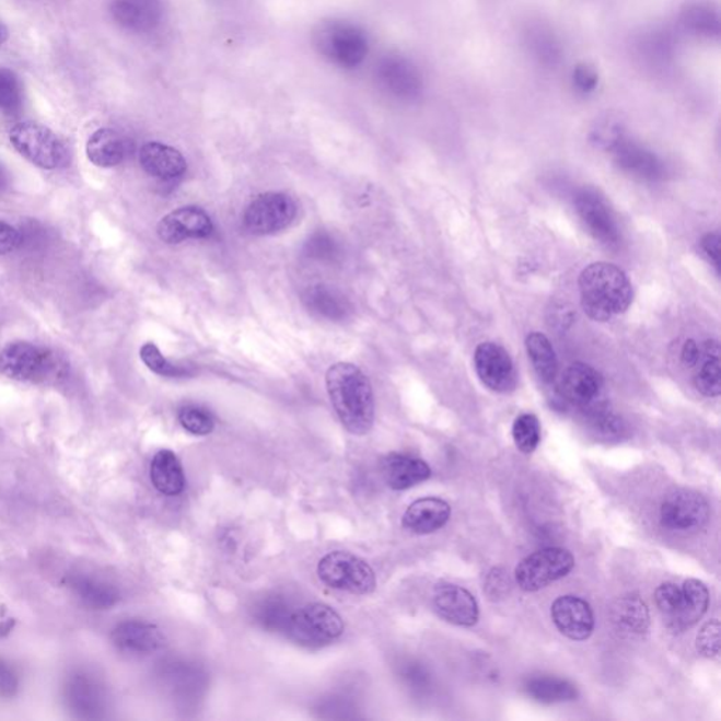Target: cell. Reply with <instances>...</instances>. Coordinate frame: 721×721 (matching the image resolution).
<instances>
[{"instance_id":"cell-25","label":"cell","mask_w":721,"mask_h":721,"mask_svg":"<svg viewBox=\"0 0 721 721\" xmlns=\"http://www.w3.org/2000/svg\"><path fill=\"white\" fill-rule=\"evenodd\" d=\"M382 475L391 489L406 490L429 479L431 469L423 460L405 454H389L382 461Z\"/></svg>"},{"instance_id":"cell-50","label":"cell","mask_w":721,"mask_h":721,"mask_svg":"<svg viewBox=\"0 0 721 721\" xmlns=\"http://www.w3.org/2000/svg\"><path fill=\"white\" fill-rule=\"evenodd\" d=\"M681 357L686 367H698L701 360V348L694 340L686 341Z\"/></svg>"},{"instance_id":"cell-14","label":"cell","mask_w":721,"mask_h":721,"mask_svg":"<svg viewBox=\"0 0 721 721\" xmlns=\"http://www.w3.org/2000/svg\"><path fill=\"white\" fill-rule=\"evenodd\" d=\"M603 377L595 368L575 362L563 372L559 389L568 404L588 411L603 405Z\"/></svg>"},{"instance_id":"cell-1","label":"cell","mask_w":721,"mask_h":721,"mask_svg":"<svg viewBox=\"0 0 721 721\" xmlns=\"http://www.w3.org/2000/svg\"><path fill=\"white\" fill-rule=\"evenodd\" d=\"M326 386L338 419L348 433L365 435L374 427V392L368 376L350 362L328 368Z\"/></svg>"},{"instance_id":"cell-32","label":"cell","mask_w":721,"mask_h":721,"mask_svg":"<svg viewBox=\"0 0 721 721\" xmlns=\"http://www.w3.org/2000/svg\"><path fill=\"white\" fill-rule=\"evenodd\" d=\"M720 350L716 341H708L701 347V360L698 374L695 376L696 389L701 395L718 397L721 391Z\"/></svg>"},{"instance_id":"cell-2","label":"cell","mask_w":721,"mask_h":721,"mask_svg":"<svg viewBox=\"0 0 721 721\" xmlns=\"http://www.w3.org/2000/svg\"><path fill=\"white\" fill-rule=\"evenodd\" d=\"M583 311L597 322L621 315L632 301V287L627 275L609 263H595L580 277Z\"/></svg>"},{"instance_id":"cell-6","label":"cell","mask_w":721,"mask_h":721,"mask_svg":"<svg viewBox=\"0 0 721 721\" xmlns=\"http://www.w3.org/2000/svg\"><path fill=\"white\" fill-rule=\"evenodd\" d=\"M9 139L32 164L44 170H56L68 163V151L63 142L47 127L24 121L14 126Z\"/></svg>"},{"instance_id":"cell-22","label":"cell","mask_w":721,"mask_h":721,"mask_svg":"<svg viewBox=\"0 0 721 721\" xmlns=\"http://www.w3.org/2000/svg\"><path fill=\"white\" fill-rule=\"evenodd\" d=\"M139 159L141 168L153 178L161 181L181 178L188 168L184 155L174 147L163 142H147L141 147Z\"/></svg>"},{"instance_id":"cell-23","label":"cell","mask_w":721,"mask_h":721,"mask_svg":"<svg viewBox=\"0 0 721 721\" xmlns=\"http://www.w3.org/2000/svg\"><path fill=\"white\" fill-rule=\"evenodd\" d=\"M307 311L326 321L342 322L350 317L351 302L345 293L330 284L317 283L309 287L302 296Z\"/></svg>"},{"instance_id":"cell-51","label":"cell","mask_w":721,"mask_h":721,"mask_svg":"<svg viewBox=\"0 0 721 721\" xmlns=\"http://www.w3.org/2000/svg\"><path fill=\"white\" fill-rule=\"evenodd\" d=\"M9 183H11V178H9L8 171L2 163H0V193H3V190L8 188Z\"/></svg>"},{"instance_id":"cell-31","label":"cell","mask_w":721,"mask_h":721,"mask_svg":"<svg viewBox=\"0 0 721 721\" xmlns=\"http://www.w3.org/2000/svg\"><path fill=\"white\" fill-rule=\"evenodd\" d=\"M682 24L698 36L718 38L720 36V14L713 4L691 2L681 14Z\"/></svg>"},{"instance_id":"cell-30","label":"cell","mask_w":721,"mask_h":721,"mask_svg":"<svg viewBox=\"0 0 721 721\" xmlns=\"http://www.w3.org/2000/svg\"><path fill=\"white\" fill-rule=\"evenodd\" d=\"M72 591L92 609H109L120 601V593L111 583L85 575L73 577L70 581Z\"/></svg>"},{"instance_id":"cell-3","label":"cell","mask_w":721,"mask_h":721,"mask_svg":"<svg viewBox=\"0 0 721 721\" xmlns=\"http://www.w3.org/2000/svg\"><path fill=\"white\" fill-rule=\"evenodd\" d=\"M316 47L326 60L346 70H354L365 61L370 42L362 28L347 22H332L316 34Z\"/></svg>"},{"instance_id":"cell-7","label":"cell","mask_w":721,"mask_h":721,"mask_svg":"<svg viewBox=\"0 0 721 721\" xmlns=\"http://www.w3.org/2000/svg\"><path fill=\"white\" fill-rule=\"evenodd\" d=\"M575 567V558L568 549L551 547L533 553L519 563L514 577L523 591L537 592L562 580Z\"/></svg>"},{"instance_id":"cell-41","label":"cell","mask_w":721,"mask_h":721,"mask_svg":"<svg viewBox=\"0 0 721 721\" xmlns=\"http://www.w3.org/2000/svg\"><path fill=\"white\" fill-rule=\"evenodd\" d=\"M585 415L590 420L592 430L602 438L616 439L625 433V423H623L620 417L607 410L605 405L593 407V409L585 411Z\"/></svg>"},{"instance_id":"cell-45","label":"cell","mask_w":721,"mask_h":721,"mask_svg":"<svg viewBox=\"0 0 721 721\" xmlns=\"http://www.w3.org/2000/svg\"><path fill=\"white\" fill-rule=\"evenodd\" d=\"M19 690V678L11 665L0 660V696L11 699Z\"/></svg>"},{"instance_id":"cell-28","label":"cell","mask_w":721,"mask_h":721,"mask_svg":"<svg viewBox=\"0 0 721 721\" xmlns=\"http://www.w3.org/2000/svg\"><path fill=\"white\" fill-rule=\"evenodd\" d=\"M86 155L93 165L113 168L125 160L126 142L116 130L101 129L88 140Z\"/></svg>"},{"instance_id":"cell-47","label":"cell","mask_w":721,"mask_h":721,"mask_svg":"<svg viewBox=\"0 0 721 721\" xmlns=\"http://www.w3.org/2000/svg\"><path fill=\"white\" fill-rule=\"evenodd\" d=\"M700 248L716 271L720 272V235L718 233L706 234L701 239Z\"/></svg>"},{"instance_id":"cell-48","label":"cell","mask_w":721,"mask_h":721,"mask_svg":"<svg viewBox=\"0 0 721 721\" xmlns=\"http://www.w3.org/2000/svg\"><path fill=\"white\" fill-rule=\"evenodd\" d=\"M573 83L581 92H592L597 85V75L590 67H578L573 72Z\"/></svg>"},{"instance_id":"cell-16","label":"cell","mask_w":721,"mask_h":721,"mask_svg":"<svg viewBox=\"0 0 721 721\" xmlns=\"http://www.w3.org/2000/svg\"><path fill=\"white\" fill-rule=\"evenodd\" d=\"M111 13L125 31L150 34L160 27L164 19L163 0H112Z\"/></svg>"},{"instance_id":"cell-52","label":"cell","mask_w":721,"mask_h":721,"mask_svg":"<svg viewBox=\"0 0 721 721\" xmlns=\"http://www.w3.org/2000/svg\"><path fill=\"white\" fill-rule=\"evenodd\" d=\"M8 37H9L8 28L4 27L2 23H0V47H2L4 43H7Z\"/></svg>"},{"instance_id":"cell-9","label":"cell","mask_w":721,"mask_h":721,"mask_svg":"<svg viewBox=\"0 0 721 721\" xmlns=\"http://www.w3.org/2000/svg\"><path fill=\"white\" fill-rule=\"evenodd\" d=\"M56 356L31 342H12L0 352V374L16 381H46L58 371Z\"/></svg>"},{"instance_id":"cell-19","label":"cell","mask_w":721,"mask_h":721,"mask_svg":"<svg viewBox=\"0 0 721 721\" xmlns=\"http://www.w3.org/2000/svg\"><path fill=\"white\" fill-rule=\"evenodd\" d=\"M612 153L616 164L625 173L646 181H659L664 178V163L652 151L637 144L635 141L616 137L612 141Z\"/></svg>"},{"instance_id":"cell-4","label":"cell","mask_w":721,"mask_h":721,"mask_svg":"<svg viewBox=\"0 0 721 721\" xmlns=\"http://www.w3.org/2000/svg\"><path fill=\"white\" fill-rule=\"evenodd\" d=\"M345 632V621L330 606L311 603L295 609L284 635L307 649H321Z\"/></svg>"},{"instance_id":"cell-27","label":"cell","mask_w":721,"mask_h":721,"mask_svg":"<svg viewBox=\"0 0 721 721\" xmlns=\"http://www.w3.org/2000/svg\"><path fill=\"white\" fill-rule=\"evenodd\" d=\"M151 482L159 492L166 497L183 493L186 485L183 464L170 450H161L155 454L150 468Z\"/></svg>"},{"instance_id":"cell-37","label":"cell","mask_w":721,"mask_h":721,"mask_svg":"<svg viewBox=\"0 0 721 721\" xmlns=\"http://www.w3.org/2000/svg\"><path fill=\"white\" fill-rule=\"evenodd\" d=\"M305 254L313 261L332 264L341 258L342 248L335 235L321 230L307 239Z\"/></svg>"},{"instance_id":"cell-21","label":"cell","mask_w":721,"mask_h":721,"mask_svg":"<svg viewBox=\"0 0 721 721\" xmlns=\"http://www.w3.org/2000/svg\"><path fill=\"white\" fill-rule=\"evenodd\" d=\"M112 640L117 649L130 654H153L165 644V637L159 627L139 620L120 623L113 630Z\"/></svg>"},{"instance_id":"cell-42","label":"cell","mask_w":721,"mask_h":721,"mask_svg":"<svg viewBox=\"0 0 721 721\" xmlns=\"http://www.w3.org/2000/svg\"><path fill=\"white\" fill-rule=\"evenodd\" d=\"M140 358L149 367V370L155 372L156 375L168 377L188 375V371L184 370V368L171 364L153 342H147V345L141 347Z\"/></svg>"},{"instance_id":"cell-40","label":"cell","mask_w":721,"mask_h":721,"mask_svg":"<svg viewBox=\"0 0 721 721\" xmlns=\"http://www.w3.org/2000/svg\"><path fill=\"white\" fill-rule=\"evenodd\" d=\"M530 48L546 63H556L559 60V46L554 34L546 26H532L527 33Z\"/></svg>"},{"instance_id":"cell-26","label":"cell","mask_w":721,"mask_h":721,"mask_svg":"<svg viewBox=\"0 0 721 721\" xmlns=\"http://www.w3.org/2000/svg\"><path fill=\"white\" fill-rule=\"evenodd\" d=\"M682 588V602L678 613L668 625L672 630L684 631L695 626L708 612L710 595L708 586L698 580H688Z\"/></svg>"},{"instance_id":"cell-38","label":"cell","mask_w":721,"mask_h":721,"mask_svg":"<svg viewBox=\"0 0 721 721\" xmlns=\"http://www.w3.org/2000/svg\"><path fill=\"white\" fill-rule=\"evenodd\" d=\"M23 106V85L16 73L0 68V112L14 115Z\"/></svg>"},{"instance_id":"cell-15","label":"cell","mask_w":721,"mask_h":721,"mask_svg":"<svg viewBox=\"0 0 721 721\" xmlns=\"http://www.w3.org/2000/svg\"><path fill=\"white\" fill-rule=\"evenodd\" d=\"M213 222L203 209L185 206L164 216L156 225V234L166 244H179L189 239H208Z\"/></svg>"},{"instance_id":"cell-11","label":"cell","mask_w":721,"mask_h":721,"mask_svg":"<svg viewBox=\"0 0 721 721\" xmlns=\"http://www.w3.org/2000/svg\"><path fill=\"white\" fill-rule=\"evenodd\" d=\"M474 362L480 382L490 391L508 394L516 387V368L509 352L497 342L479 345L475 350Z\"/></svg>"},{"instance_id":"cell-46","label":"cell","mask_w":721,"mask_h":721,"mask_svg":"<svg viewBox=\"0 0 721 721\" xmlns=\"http://www.w3.org/2000/svg\"><path fill=\"white\" fill-rule=\"evenodd\" d=\"M21 247V232L0 220V255L13 253Z\"/></svg>"},{"instance_id":"cell-18","label":"cell","mask_w":721,"mask_h":721,"mask_svg":"<svg viewBox=\"0 0 721 721\" xmlns=\"http://www.w3.org/2000/svg\"><path fill=\"white\" fill-rule=\"evenodd\" d=\"M433 601L439 615L455 626L473 627L479 620L477 600L454 583H440L435 586Z\"/></svg>"},{"instance_id":"cell-49","label":"cell","mask_w":721,"mask_h":721,"mask_svg":"<svg viewBox=\"0 0 721 721\" xmlns=\"http://www.w3.org/2000/svg\"><path fill=\"white\" fill-rule=\"evenodd\" d=\"M404 678L407 681V684L415 686L417 689L426 688L427 684H429L427 672L421 666L415 664L406 666Z\"/></svg>"},{"instance_id":"cell-10","label":"cell","mask_w":721,"mask_h":721,"mask_svg":"<svg viewBox=\"0 0 721 721\" xmlns=\"http://www.w3.org/2000/svg\"><path fill=\"white\" fill-rule=\"evenodd\" d=\"M575 210L588 233L607 248L619 247L621 232L609 206L592 189H582L575 198Z\"/></svg>"},{"instance_id":"cell-12","label":"cell","mask_w":721,"mask_h":721,"mask_svg":"<svg viewBox=\"0 0 721 721\" xmlns=\"http://www.w3.org/2000/svg\"><path fill=\"white\" fill-rule=\"evenodd\" d=\"M375 77L382 91L400 101H414L423 91V80L415 63L389 54L377 62Z\"/></svg>"},{"instance_id":"cell-8","label":"cell","mask_w":721,"mask_h":721,"mask_svg":"<svg viewBox=\"0 0 721 721\" xmlns=\"http://www.w3.org/2000/svg\"><path fill=\"white\" fill-rule=\"evenodd\" d=\"M298 206L291 196L267 193L257 196L243 216L244 229L254 235H271L282 232L293 223Z\"/></svg>"},{"instance_id":"cell-34","label":"cell","mask_w":721,"mask_h":721,"mask_svg":"<svg viewBox=\"0 0 721 721\" xmlns=\"http://www.w3.org/2000/svg\"><path fill=\"white\" fill-rule=\"evenodd\" d=\"M293 612L295 609L283 596H271L265 597L264 601L258 603L254 616L263 629L272 632H287Z\"/></svg>"},{"instance_id":"cell-35","label":"cell","mask_w":721,"mask_h":721,"mask_svg":"<svg viewBox=\"0 0 721 721\" xmlns=\"http://www.w3.org/2000/svg\"><path fill=\"white\" fill-rule=\"evenodd\" d=\"M617 625L629 632L641 635L649 629L650 616L644 602L639 596H627L615 609Z\"/></svg>"},{"instance_id":"cell-20","label":"cell","mask_w":721,"mask_h":721,"mask_svg":"<svg viewBox=\"0 0 721 721\" xmlns=\"http://www.w3.org/2000/svg\"><path fill=\"white\" fill-rule=\"evenodd\" d=\"M68 708L81 719L101 718L105 710V691L100 681L86 672H77L66 685Z\"/></svg>"},{"instance_id":"cell-44","label":"cell","mask_w":721,"mask_h":721,"mask_svg":"<svg viewBox=\"0 0 721 721\" xmlns=\"http://www.w3.org/2000/svg\"><path fill=\"white\" fill-rule=\"evenodd\" d=\"M696 647L701 655L713 659L720 651V621L718 619L706 623L698 637H696Z\"/></svg>"},{"instance_id":"cell-24","label":"cell","mask_w":721,"mask_h":721,"mask_svg":"<svg viewBox=\"0 0 721 721\" xmlns=\"http://www.w3.org/2000/svg\"><path fill=\"white\" fill-rule=\"evenodd\" d=\"M451 518L447 502L439 498L416 500L404 514V527L415 534H431L443 528Z\"/></svg>"},{"instance_id":"cell-5","label":"cell","mask_w":721,"mask_h":721,"mask_svg":"<svg viewBox=\"0 0 721 721\" xmlns=\"http://www.w3.org/2000/svg\"><path fill=\"white\" fill-rule=\"evenodd\" d=\"M317 575L332 590L352 595H370L376 586L374 569L370 563L347 551H333L323 557L318 562Z\"/></svg>"},{"instance_id":"cell-13","label":"cell","mask_w":721,"mask_h":721,"mask_svg":"<svg viewBox=\"0 0 721 721\" xmlns=\"http://www.w3.org/2000/svg\"><path fill=\"white\" fill-rule=\"evenodd\" d=\"M660 518L662 526L675 532H688L708 523L709 504L699 493L679 490L664 500Z\"/></svg>"},{"instance_id":"cell-39","label":"cell","mask_w":721,"mask_h":721,"mask_svg":"<svg viewBox=\"0 0 721 721\" xmlns=\"http://www.w3.org/2000/svg\"><path fill=\"white\" fill-rule=\"evenodd\" d=\"M178 420L181 426L194 435H208L214 430V417L202 406L186 405L181 407Z\"/></svg>"},{"instance_id":"cell-36","label":"cell","mask_w":721,"mask_h":721,"mask_svg":"<svg viewBox=\"0 0 721 721\" xmlns=\"http://www.w3.org/2000/svg\"><path fill=\"white\" fill-rule=\"evenodd\" d=\"M514 444L523 454H533L542 441V426L532 414L520 415L512 429Z\"/></svg>"},{"instance_id":"cell-17","label":"cell","mask_w":721,"mask_h":721,"mask_svg":"<svg viewBox=\"0 0 721 721\" xmlns=\"http://www.w3.org/2000/svg\"><path fill=\"white\" fill-rule=\"evenodd\" d=\"M551 617L559 632L569 640H588L595 629V617H593L590 603L578 596L558 597L553 603Z\"/></svg>"},{"instance_id":"cell-43","label":"cell","mask_w":721,"mask_h":721,"mask_svg":"<svg viewBox=\"0 0 721 721\" xmlns=\"http://www.w3.org/2000/svg\"><path fill=\"white\" fill-rule=\"evenodd\" d=\"M682 602V588L675 583H662L655 592V603L668 623L678 613Z\"/></svg>"},{"instance_id":"cell-33","label":"cell","mask_w":721,"mask_h":721,"mask_svg":"<svg viewBox=\"0 0 721 721\" xmlns=\"http://www.w3.org/2000/svg\"><path fill=\"white\" fill-rule=\"evenodd\" d=\"M530 361L539 380L553 382L558 374V360L551 342L542 333H532L526 340Z\"/></svg>"},{"instance_id":"cell-29","label":"cell","mask_w":721,"mask_h":721,"mask_svg":"<svg viewBox=\"0 0 721 721\" xmlns=\"http://www.w3.org/2000/svg\"><path fill=\"white\" fill-rule=\"evenodd\" d=\"M524 691L530 699L544 705L563 703L578 698L575 685L556 676H536L528 679L524 685Z\"/></svg>"}]
</instances>
